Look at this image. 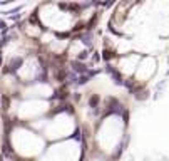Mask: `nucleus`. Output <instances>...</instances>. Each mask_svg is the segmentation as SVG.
Masks as SVG:
<instances>
[{"label": "nucleus", "mask_w": 169, "mask_h": 161, "mask_svg": "<svg viewBox=\"0 0 169 161\" xmlns=\"http://www.w3.org/2000/svg\"><path fill=\"white\" fill-rule=\"evenodd\" d=\"M97 101H99V98H97V96H92V98H91V106L94 107L97 104Z\"/></svg>", "instance_id": "obj_1"}, {"label": "nucleus", "mask_w": 169, "mask_h": 161, "mask_svg": "<svg viewBox=\"0 0 169 161\" xmlns=\"http://www.w3.org/2000/svg\"><path fill=\"white\" fill-rule=\"evenodd\" d=\"M0 161H3V158H2V156H0Z\"/></svg>", "instance_id": "obj_2"}]
</instances>
